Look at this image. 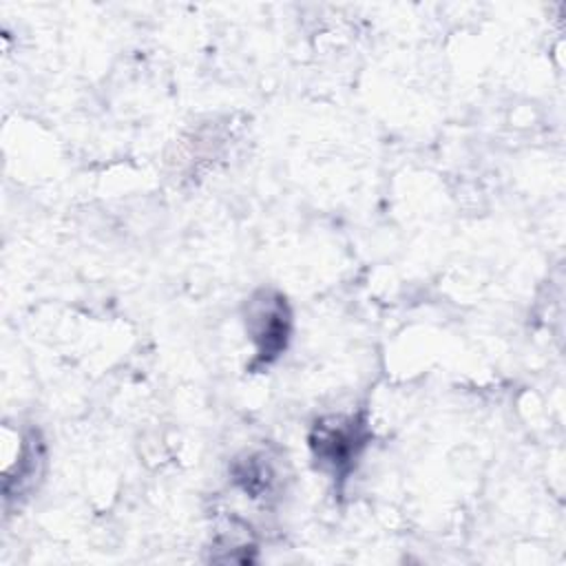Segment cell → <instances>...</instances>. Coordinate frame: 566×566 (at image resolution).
Wrapping results in <instances>:
<instances>
[{
	"mask_svg": "<svg viewBox=\"0 0 566 566\" xmlns=\"http://www.w3.org/2000/svg\"><path fill=\"white\" fill-rule=\"evenodd\" d=\"M232 473H234V482L250 497H268L265 493H272L276 486V471L263 453H254V455H248L245 460H239Z\"/></svg>",
	"mask_w": 566,
	"mask_h": 566,
	"instance_id": "obj_3",
	"label": "cell"
},
{
	"mask_svg": "<svg viewBox=\"0 0 566 566\" xmlns=\"http://www.w3.org/2000/svg\"><path fill=\"white\" fill-rule=\"evenodd\" d=\"M307 440L316 467L334 480H347L367 449L371 431L363 413H336L316 420Z\"/></svg>",
	"mask_w": 566,
	"mask_h": 566,
	"instance_id": "obj_1",
	"label": "cell"
},
{
	"mask_svg": "<svg viewBox=\"0 0 566 566\" xmlns=\"http://www.w3.org/2000/svg\"><path fill=\"white\" fill-rule=\"evenodd\" d=\"M245 332L254 345L252 367H270L287 349L292 310L281 292L259 290L245 305Z\"/></svg>",
	"mask_w": 566,
	"mask_h": 566,
	"instance_id": "obj_2",
	"label": "cell"
}]
</instances>
